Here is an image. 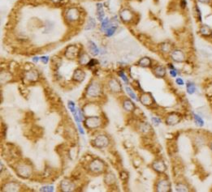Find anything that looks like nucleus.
<instances>
[{"label":"nucleus","instance_id":"obj_1","mask_svg":"<svg viewBox=\"0 0 212 192\" xmlns=\"http://www.w3.org/2000/svg\"><path fill=\"white\" fill-rule=\"evenodd\" d=\"M169 55L172 62L177 63H183L187 60L186 52L181 49H173L172 52L169 54Z\"/></svg>","mask_w":212,"mask_h":192},{"label":"nucleus","instance_id":"obj_2","mask_svg":"<svg viewBox=\"0 0 212 192\" xmlns=\"http://www.w3.org/2000/svg\"><path fill=\"white\" fill-rule=\"evenodd\" d=\"M155 190L159 192H169L172 190L171 182L167 178H160L155 183Z\"/></svg>","mask_w":212,"mask_h":192},{"label":"nucleus","instance_id":"obj_3","mask_svg":"<svg viewBox=\"0 0 212 192\" xmlns=\"http://www.w3.org/2000/svg\"><path fill=\"white\" fill-rule=\"evenodd\" d=\"M183 117L180 113L172 112L168 114L165 118V123L168 126H176L181 122Z\"/></svg>","mask_w":212,"mask_h":192},{"label":"nucleus","instance_id":"obj_4","mask_svg":"<svg viewBox=\"0 0 212 192\" xmlns=\"http://www.w3.org/2000/svg\"><path fill=\"white\" fill-rule=\"evenodd\" d=\"M151 168L158 173L159 174H164L165 172L168 170V166L164 162V161L160 158H157L154 161H153L151 164Z\"/></svg>","mask_w":212,"mask_h":192},{"label":"nucleus","instance_id":"obj_5","mask_svg":"<svg viewBox=\"0 0 212 192\" xmlns=\"http://www.w3.org/2000/svg\"><path fill=\"white\" fill-rule=\"evenodd\" d=\"M101 93H102V87L97 82L91 83L87 88V95L92 98L98 97Z\"/></svg>","mask_w":212,"mask_h":192},{"label":"nucleus","instance_id":"obj_6","mask_svg":"<svg viewBox=\"0 0 212 192\" xmlns=\"http://www.w3.org/2000/svg\"><path fill=\"white\" fill-rule=\"evenodd\" d=\"M198 34L205 39H212V28L206 24H200Z\"/></svg>","mask_w":212,"mask_h":192},{"label":"nucleus","instance_id":"obj_7","mask_svg":"<svg viewBox=\"0 0 212 192\" xmlns=\"http://www.w3.org/2000/svg\"><path fill=\"white\" fill-rule=\"evenodd\" d=\"M139 102H141L143 106H146V107H150L154 105V100L153 96L151 95V93L142 92L139 97Z\"/></svg>","mask_w":212,"mask_h":192},{"label":"nucleus","instance_id":"obj_8","mask_svg":"<svg viewBox=\"0 0 212 192\" xmlns=\"http://www.w3.org/2000/svg\"><path fill=\"white\" fill-rule=\"evenodd\" d=\"M120 19L124 23H131L135 19V14L133 11H132L130 9L124 8L120 11Z\"/></svg>","mask_w":212,"mask_h":192},{"label":"nucleus","instance_id":"obj_9","mask_svg":"<svg viewBox=\"0 0 212 192\" xmlns=\"http://www.w3.org/2000/svg\"><path fill=\"white\" fill-rule=\"evenodd\" d=\"M152 72L154 74L155 77L159 79H163L165 78L167 75V68L163 65H155L152 67Z\"/></svg>","mask_w":212,"mask_h":192},{"label":"nucleus","instance_id":"obj_10","mask_svg":"<svg viewBox=\"0 0 212 192\" xmlns=\"http://www.w3.org/2000/svg\"><path fill=\"white\" fill-rule=\"evenodd\" d=\"M85 126L89 129H94L97 128L101 125V119L98 116H91L86 118L85 122Z\"/></svg>","mask_w":212,"mask_h":192},{"label":"nucleus","instance_id":"obj_11","mask_svg":"<svg viewBox=\"0 0 212 192\" xmlns=\"http://www.w3.org/2000/svg\"><path fill=\"white\" fill-rule=\"evenodd\" d=\"M209 139H210V138H208L206 135H203V134L199 133V135H197L196 137H195L194 144L199 148H202L203 146L207 145Z\"/></svg>","mask_w":212,"mask_h":192},{"label":"nucleus","instance_id":"obj_12","mask_svg":"<svg viewBox=\"0 0 212 192\" xmlns=\"http://www.w3.org/2000/svg\"><path fill=\"white\" fill-rule=\"evenodd\" d=\"M66 16H67V20L70 21H76L78 20L80 18V11H78V9L75 8V7H71V8L68 9V11L66 13Z\"/></svg>","mask_w":212,"mask_h":192},{"label":"nucleus","instance_id":"obj_13","mask_svg":"<svg viewBox=\"0 0 212 192\" xmlns=\"http://www.w3.org/2000/svg\"><path fill=\"white\" fill-rule=\"evenodd\" d=\"M137 65L141 67H143V68H150L154 66L153 60L147 56H144V57L141 58L137 62Z\"/></svg>","mask_w":212,"mask_h":192},{"label":"nucleus","instance_id":"obj_14","mask_svg":"<svg viewBox=\"0 0 212 192\" xmlns=\"http://www.w3.org/2000/svg\"><path fill=\"white\" fill-rule=\"evenodd\" d=\"M90 170L94 173H101L103 172L104 170V165H103V161H99V160H95V161H92V163L89 166Z\"/></svg>","mask_w":212,"mask_h":192},{"label":"nucleus","instance_id":"obj_15","mask_svg":"<svg viewBox=\"0 0 212 192\" xmlns=\"http://www.w3.org/2000/svg\"><path fill=\"white\" fill-rule=\"evenodd\" d=\"M109 88L112 92L116 93H120L121 91H122V86H121V84H120V82L117 80H116V79H112V80H110Z\"/></svg>","mask_w":212,"mask_h":192},{"label":"nucleus","instance_id":"obj_16","mask_svg":"<svg viewBox=\"0 0 212 192\" xmlns=\"http://www.w3.org/2000/svg\"><path fill=\"white\" fill-rule=\"evenodd\" d=\"M175 189L177 191L179 192L191 191V187L190 186V185L186 182L183 181H179L178 182H177V184L175 186Z\"/></svg>","mask_w":212,"mask_h":192},{"label":"nucleus","instance_id":"obj_17","mask_svg":"<svg viewBox=\"0 0 212 192\" xmlns=\"http://www.w3.org/2000/svg\"><path fill=\"white\" fill-rule=\"evenodd\" d=\"M138 130L141 134H145V135H148L149 133L151 132L152 127L150 125L149 122H146L141 121L140 123L138 124Z\"/></svg>","mask_w":212,"mask_h":192},{"label":"nucleus","instance_id":"obj_18","mask_svg":"<svg viewBox=\"0 0 212 192\" xmlns=\"http://www.w3.org/2000/svg\"><path fill=\"white\" fill-rule=\"evenodd\" d=\"M108 139L105 135H99L94 139V145L98 148H103L108 144Z\"/></svg>","mask_w":212,"mask_h":192},{"label":"nucleus","instance_id":"obj_19","mask_svg":"<svg viewBox=\"0 0 212 192\" xmlns=\"http://www.w3.org/2000/svg\"><path fill=\"white\" fill-rule=\"evenodd\" d=\"M122 106H123L124 110L127 112H134L136 110V106L134 104V102L130 99H125L122 102Z\"/></svg>","mask_w":212,"mask_h":192},{"label":"nucleus","instance_id":"obj_20","mask_svg":"<svg viewBox=\"0 0 212 192\" xmlns=\"http://www.w3.org/2000/svg\"><path fill=\"white\" fill-rule=\"evenodd\" d=\"M77 51H78L77 47L75 46H70L67 47L66 51H65V56L67 58L73 59V58H75L76 54H77Z\"/></svg>","mask_w":212,"mask_h":192},{"label":"nucleus","instance_id":"obj_21","mask_svg":"<svg viewBox=\"0 0 212 192\" xmlns=\"http://www.w3.org/2000/svg\"><path fill=\"white\" fill-rule=\"evenodd\" d=\"M193 119L196 126H198V127H202L205 125V121H204L202 115H200L199 114H197V113H193Z\"/></svg>","mask_w":212,"mask_h":192},{"label":"nucleus","instance_id":"obj_22","mask_svg":"<svg viewBox=\"0 0 212 192\" xmlns=\"http://www.w3.org/2000/svg\"><path fill=\"white\" fill-rule=\"evenodd\" d=\"M194 17L197 21L199 24H202V13L201 9L199 7L198 2L195 3L194 7Z\"/></svg>","mask_w":212,"mask_h":192},{"label":"nucleus","instance_id":"obj_23","mask_svg":"<svg viewBox=\"0 0 212 192\" xmlns=\"http://www.w3.org/2000/svg\"><path fill=\"white\" fill-rule=\"evenodd\" d=\"M174 49V46H172V44H171L170 42H163L162 44L160 45V50L162 51V53L163 54H169L172 50Z\"/></svg>","mask_w":212,"mask_h":192},{"label":"nucleus","instance_id":"obj_24","mask_svg":"<svg viewBox=\"0 0 212 192\" xmlns=\"http://www.w3.org/2000/svg\"><path fill=\"white\" fill-rule=\"evenodd\" d=\"M186 92H187L188 94L193 95V94H194V93H197L198 88H197V85L194 82L188 81L187 83H186Z\"/></svg>","mask_w":212,"mask_h":192},{"label":"nucleus","instance_id":"obj_25","mask_svg":"<svg viewBox=\"0 0 212 192\" xmlns=\"http://www.w3.org/2000/svg\"><path fill=\"white\" fill-rule=\"evenodd\" d=\"M85 77V72H84L82 70H80V69H77V70H76L75 72H74L73 79L76 80V81L81 82L82 80H84Z\"/></svg>","mask_w":212,"mask_h":192},{"label":"nucleus","instance_id":"obj_26","mask_svg":"<svg viewBox=\"0 0 212 192\" xmlns=\"http://www.w3.org/2000/svg\"><path fill=\"white\" fill-rule=\"evenodd\" d=\"M61 187H62V190H65V191H69V190L71 191V190H72V188H73V184L68 180L64 179L61 182Z\"/></svg>","mask_w":212,"mask_h":192},{"label":"nucleus","instance_id":"obj_27","mask_svg":"<svg viewBox=\"0 0 212 192\" xmlns=\"http://www.w3.org/2000/svg\"><path fill=\"white\" fill-rule=\"evenodd\" d=\"M125 91H126L128 95L129 96L132 100H134V101H139V98L137 97V94L135 93V92H134L132 88H130L129 86H126L125 87Z\"/></svg>","mask_w":212,"mask_h":192},{"label":"nucleus","instance_id":"obj_28","mask_svg":"<svg viewBox=\"0 0 212 192\" xmlns=\"http://www.w3.org/2000/svg\"><path fill=\"white\" fill-rule=\"evenodd\" d=\"M97 13H98V20H101V21H103L105 13H104V11H103V4H102V3H98V4H97Z\"/></svg>","mask_w":212,"mask_h":192},{"label":"nucleus","instance_id":"obj_29","mask_svg":"<svg viewBox=\"0 0 212 192\" xmlns=\"http://www.w3.org/2000/svg\"><path fill=\"white\" fill-rule=\"evenodd\" d=\"M89 48L90 53H91L93 55H98V52H99V50H98V48L97 47L96 45L94 44L93 42H89Z\"/></svg>","mask_w":212,"mask_h":192},{"label":"nucleus","instance_id":"obj_30","mask_svg":"<svg viewBox=\"0 0 212 192\" xmlns=\"http://www.w3.org/2000/svg\"><path fill=\"white\" fill-rule=\"evenodd\" d=\"M26 78L28 80H31V81H34V80H38V73L36 72L35 71H30L29 72L27 73Z\"/></svg>","mask_w":212,"mask_h":192},{"label":"nucleus","instance_id":"obj_31","mask_svg":"<svg viewBox=\"0 0 212 192\" xmlns=\"http://www.w3.org/2000/svg\"><path fill=\"white\" fill-rule=\"evenodd\" d=\"M90 61L89 55L86 53H83L82 55L80 58V63L81 65H88L89 62Z\"/></svg>","mask_w":212,"mask_h":192},{"label":"nucleus","instance_id":"obj_32","mask_svg":"<svg viewBox=\"0 0 212 192\" xmlns=\"http://www.w3.org/2000/svg\"><path fill=\"white\" fill-rule=\"evenodd\" d=\"M168 68H169V74L172 78H176L178 75V71L172 64H168Z\"/></svg>","mask_w":212,"mask_h":192},{"label":"nucleus","instance_id":"obj_33","mask_svg":"<svg viewBox=\"0 0 212 192\" xmlns=\"http://www.w3.org/2000/svg\"><path fill=\"white\" fill-rule=\"evenodd\" d=\"M116 30V26L112 25V26H110L109 28L107 29V33H106V35H107V37H111V36H112L113 34H114Z\"/></svg>","mask_w":212,"mask_h":192},{"label":"nucleus","instance_id":"obj_34","mask_svg":"<svg viewBox=\"0 0 212 192\" xmlns=\"http://www.w3.org/2000/svg\"><path fill=\"white\" fill-rule=\"evenodd\" d=\"M110 21L108 18H106L102 21V29L103 30H107L110 27Z\"/></svg>","mask_w":212,"mask_h":192},{"label":"nucleus","instance_id":"obj_35","mask_svg":"<svg viewBox=\"0 0 212 192\" xmlns=\"http://www.w3.org/2000/svg\"><path fill=\"white\" fill-rule=\"evenodd\" d=\"M119 75L120 76L121 79L123 80V81L124 82L125 84H128V76L124 74V72L123 71H120V72H119Z\"/></svg>","mask_w":212,"mask_h":192},{"label":"nucleus","instance_id":"obj_36","mask_svg":"<svg viewBox=\"0 0 212 192\" xmlns=\"http://www.w3.org/2000/svg\"><path fill=\"white\" fill-rule=\"evenodd\" d=\"M196 2L198 3L203 5H210L212 2V0H196Z\"/></svg>","mask_w":212,"mask_h":192},{"label":"nucleus","instance_id":"obj_37","mask_svg":"<svg viewBox=\"0 0 212 192\" xmlns=\"http://www.w3.org/2000/svg\"><path fill=\"white\" fill-rule=\"evenodd\" d=\"M68 108H69L70 111H71L72 114H73L74 112H76V109H75V104H74L73 102H68Z\"/></svg>","mask_w":212,"mask_h":192},{"label":"nucleus","instance_id":"obj_38","mask_svg":"<svg viewBox=\"0 0 212 192\" xmlns=\"http://www.w3.org/2000/svg\"><path fill=\"white\" fill-rule=\"evenodd\" d=\"M95 25H96V24H95V22H94V20H93L92 18H89V23H88V26H89V28H88V29H93V28H94V27L95 26Z\"/></svg>","mask_w":212,"mask_h":192},{"label":"nucleus","instance_id":"obj_39","mask_svg":"<svg viewBox=\"0 0 212 192\" xmlns=\"http://www.w3.org/2000/svg\"><path fill=\"white\" fill-rule=\"evenodd\" d=\"M176 83H177V84L180 85V86H184V85H185V81H184L183 79L181 77H178L176 79Z\"/></svg>","mask_w":212,"mask_h":192},{"label":"nucleus","instance_id":"obj_40","mask_svg":"<svg viewBox=\"0 0 212 192\" xmlns=\"http://www.w3.org/2000/svg\"><path fill=\"white\" fill-rule=\"evenodd\" d=\"M120 178L122 180H127L128 178V174L127 172H125V171H122V172L120 173Z\"/></svg>","mask_w":212,"mask_h":192},{"label":"nucleus","instance_id":"obj_41","mask_svg":"<svg viewBox=\"0 0 212 192\" xmlns=\"http://www.w3.org/2000/svg\"><path fill=\"white\" fill-rule=\"evenodd\" d=\"M41 190H43V191H53L54 188H53V186H47L43 187V189H41Z\"/></svg>","mask_w":212,"mask_h":192},{"label":"nucleus","instance_id":"obj_42","mask_svg":"<svg viewBox=\"0 0 212 192\" xmlns=\"http://www.w3.org/2000/svg\"><path fill=\"white\" fill-rule=\"evenodd\" d=\"M152 122H153V123H154V125H159L161 122V120L159 119V118H158L154 117L152 118Z\"/></svg>","mask_w":212,"mask_h":192},{"label":"nucleus","instance_id":"obj_43","mask_svg":"<svg viewBox=\"0 0 212 192\" xmlns=\"http://www.w3.org/2000/svg\"><path fill=\"white\" fill-rule=\"evenodd\" d=\"M181 8L185 9L186 7H187V2H186V0H181Z\"/></svg>","mask_w":212,"mask_h":192},{"label":"nucleus","instance_id":"obj_44","mask_svg":"<svg viewBox=\"0 0 212 192\" xmlns=\"http://www.w3.org/2000/svg\"><path fill=\"white\" fill-rule=\"evenodd\" d=\"M41 60L43 61V63L47 64V62H48V61H49V57H47V56H43V57L41 58Z\"/></svg>","mask_w":212,"mask_h":192},{"label":"nucleus","instance_id":"obj_45","mask_svg":"<svg viewBox=\"0 0 212 192\" xmlns=\"http://www.w3.org/2000/svg\"><path fill=\"white\" fill-rule=\"evenodd\" d=\"M96 60L95 59H90V61L89 62V63H88V66H93L95 65V63H96Z\"/></svg>","mask_w":212,"mask_h":192},{"label":"nucleus","instance_id":"obj_46","mask_svg":"<svg viewBox=\"0 0 212 192\" xmlns=\"http://www.w3.org/2000/svg\"><path fill=\"white\" fill-rule=\"evenodd\" d=\"M208 148H209V149H210V152H212V137L211 138H210V139H209V142H208Z\"/></svg>","mask_w":212,"mask_h":192},{"label":"nucleus","instance_id":"obj_47","mask_svg":"<svg viewBox=\"0 0 212 192\" xmlns=\"http://www.w3.org/2000/svg\"><path fill=\"white\" fill-rule=\"evenodd\" d=\"M78 114H79V116H80V120H82L83 118H84V115H83V114H82V112H81V110H79L78 111Z\"/></svg>","mask_w":212,"mask_h":192},{"label":"nucleus","instance_id":"obj_48","mask_svg":"<svg viewBox=\"0 0 212 192\" xmlns=\"http://www.w3.org/2000/svg\"><path fill=\"white\" fill-rule=\"evenodd\" d=\"M38 60H39V58L38 57H34V58H33V61L34 62H38Z\"/></svg>","mask_w":212,"mask_h":192},{"label":"nucleus","instance_id":"obj_49","mask_svg":"<svg viewBox=\"0 0 212 192\" xmlns=\"http://www.w3.org/2000/svg\"><path fill=\"white\" fill-rule=\"evenodd\" d=\"M211 111H212V103H211Z\"/></svg>","mask_w":212,"mask_h":192}]
</instances>
